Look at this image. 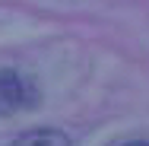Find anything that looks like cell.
<instances>
[{
  "mask_svg": "<svg viewBox=\"0 0 149 146\" xmlns=\"http://www.w3.org/2000/svg\"><path fill=\"white\" fill-rule=\"evenodd\" d=\"M32 102H35V89H32L19 73L3 70V73H0V115L29 108Z\"/></svg>",
  "mask_w": 149,
  "mask_h": 146,
  "instance_id": "obj_1",
  "label": "cell"
},
{
  "mask_svg": "<svg viewBox=\"0 0 149 146\" xmlns=\"http://www.w3.org/2000/svg\"><path fill=\"white\" fill-rule=\"evenodd\" d=\"M127 146H149V143H127Z\"/></svg>",
  "mask_w": 149,
  "mask_h": 146,
  "instance_id": "obj_3",
  "label": "cell"
},
{
  "mask_svg": "<svg viewBox=\"0 0 149 146\" xmlns=\"http://www.w3.org/2000/svg\"><path fill=\"white\" fill-rule=\"evenodd\" d=\"M13 146H70V140H67L60 130H51V127H45V130L22 133V137H19Z\"/></svg>",
  "mask_w": 149,
  "mask_h": 146,
  "instance_id": "obj_2",
  "label": "cell"
}]
</instances>
